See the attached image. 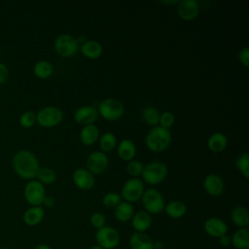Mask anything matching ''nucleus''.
Returning a JSON list of instances; mask_svg holds the SVG:
<instances>
[{
  "label": "nucleus",
  "mask_w": 249,
  "mask_h": 249,
  "mask_svg": "<svg viewBox=\"0 0 249 249\" xmlns=\"http://www.w3.org/2000/svg\"><path fill=\"white\" fill-rule=\"evenodd\" d=\"M231 246L235 249H248L249 248V229H237L231 236Z\"/></svg>",
  "instance_id": "bb28decb"
},
{
  "label": "nucleus",
  "mask_w": 249,
  "mask_h": 249,
  "mask_svg": "<svg viewBox=\"0 0 249 249\" xmlns=\"http://www.w3.org/2000/svg\"><path fill=\"white\" fill-rule=\"evenodd\" d=\"M33 249H52V247L47 243H40L37 244Z\"/></svg>",
  "instance_id": "37998d69"
},
{
  "label": "nucleus",
  "mask_w": 249,
  "mask_h": 249,
  "mask_svg": "<svg viewBox=\"0 0 249 249\" xmlns=\"http://www.w3.org/2000/svg\"><path fill=\"white\" fill-rule=\"evenodd\" d=\"M172 135L169 129L163 128L160 125L153 126L145 137V144L152 152L164 151L170 145Z\"/></svg>",
  "instance_id": "f03ea898"
},
{
  "label": "nucleus",
  "mask_w": 249,
  "mask_h": 249,
  "mask_svg": "<svg viewBox=\"0 0 249 249\" xmlns=\"http://www.w3.org/2000/svg\"><path fill=\"white\" fill-rule=\"evenodd\" d=\"M144 183L139 178L131 177L127 179L122 187L121 196L126 202L133 203L141 199L144 193Z\"/></svg>",
  "instance_id": "1a4fd4ad"
},
{
  "label": "nucleus",
  "mask_w": 249,
  "mask_h": 249,
  "mask_svg": "<svg viewBox=\"0 0 249 249\" xmlns=\"http://www.w3.org/2000/svg\"><path fill=\"white\" fill-rule=\"evenodd\" d=\"M45 217V210L42 206H31L27 208L22 216L23 222L29 227L39 225Z\"/></svg>",
  "instance_id": "6ab92c4d"
},
{
  "label": "nucleus",
  "mask_w": 249,
  "mask_h": 249,
  "mask_svg": "<svg viewBox=\"0 0 249 249\" xmlns=\"http://www.w3.org/2000/svg\"><path fill=\"white\" fill-rule=\"evenodd\" d=\"M80 140L84 145L89 146L99 139V128L95 124H88L82 126L80 130Z\"/></svg>",
  "instance_id": "4be33fe9"
},
{
  "label": "nucleus",
  "mask_w": 249,
  "mask_h": 249,
  "mask_svg": "<svg viewBox=\"0 0 249 249\" xmlns=\"http://www.w3.org/2000/svg\"><path fill=\"white\" fill-rule=\"evenodd\" d=\"M238 60L239 62L245 66V67H248L249 66V49L247 47H244L242 48L239 52H238Z\"/></svg>",
  "instance_id": "4c0bfd02"
},
{
  "label": "nucleus",
  "mask_w": 249,
  "mask_h": 249,
  "mask_svg": "<svg viewBox=\"0 0 249 249\" xmlns=\"http://www.w3.org/2000/svg\"><path fill=\"white\" fill-rule=\"evenodd\" d=\"M33 73L39 79H48L53 73V66L48 60H39L33 67Z\"/></svg>",
  "instance_id": "cd10ccee"
},
{
  "label": "nucleus",
  "mask_w": 249,
  "mask_h": 249,
  "mask_svg": "<svg viewBox=\"0 0 249 249\" xmlns=\"http://www.w3.org/2000/svg\"><path fill=\"white\" fill-rule=\"evenodd\" d=\"M131 226L136 232H146L152 226L151 214L145 210L134 212L131 218Z\"/></svg>",
  "instance_id": "f3484780"
},
{
  "label": "nucleus",
  "mask_w": 249,
  "mask_h": 249,
  "mask_svg": "<svg viewBox=\"0 0 249 249\" xmlns=\"http://www.w3.org/2000/svg\"><path fill=\"white\" fill-rule=\"evenodd\" d=\"M8 77H9V70L7 66L4 63L0 62V85L4 84L7 81Z\"/></svg>",
  "instance_id": "58836bf2"
},
{
  "label": "nucleus",
  "mask_w": 249,
  "mask_h": 249,
  "mask_svg": "<svg viewBox=\"0 0 249 249\" xmlns=\"http://www.w3.org/2000/svg\"><path fill=\"white\" fill-rule=\"evenodd\" d=\"M208 149L213 153H220L228 146V137L223 132L212 133L207 140Z\"/></svg>",
  "instance_id": "393cba45"
},
{
  "label": "nucleus",
  "mask_w": 249,
  "mask_h": 249,
  "mask_svg": "<svg viewBox=\"0 0 249 249\" xmlns=\"http://www.w3.org/2000/svg\"><path fill=\"white\" fill-rule=\"evenodd\" d=\"M163 210L168 217L172 219H180L184 217L187 213V205L185 204V202L175 199L165 204Z\"/></svg>",
  "instance_id": "a878e982"
},
{
  "label": "nucleus",
  "mask_w": 249,
  "mask_h": 249,
  "mask_svg": "<svg viewBox=\"0 0 249 249\" xmlns=\"http://www.w3.org/2000/svg\"><path fill=\"white\" fill-rule=\"evenodd\" d=\"M98 115L107 121H116L124 114V105L123 102L114 97L103 99L97 108Z\"/></svg>",
  "instance_id": "20e7f679"
},
{
  "label": "nucleus",
  "mask_w": 249,
  "mask_h": 249,
  "mask_svg": "<svg viewBox=\"0 0 249 249\" xmlns=\"http://www.w3.org/2000/svg\"><path fill=\"white\" fill-rule=\"evenodd\" d=\"M95 241L103 249H115L121 242V235L114 227L105 226L96 231Z\"/></svg>",
  "instance_id": "6e6552de"
},
{
  "label": "nucleus",
  "mask_w": 249,
  "mask_h": 249,
  "mask_svg": "<svg viewBox=\"0 0 249 249\" xmlns=\"http://www.w3.org/2000/svg\"><path fill=\"white\" fill-rule=\"evenodd\" d=\"M203 188L205 192L212 196H219L223 194L225 183L221 176L215 173H210L203 180Z\"/></svg>",
  "instance_id": "2eb2a0df"
},
{
  "label": "nucleus",
  "mask_w": 249,
  "mask_h": 249,
  "mask_svg": "<svg viewBox=\"0 0 249 249\" xmlns=\"http://www.w3.org/2000/svg\"><path fill=\"white\" fill-rule=\"evenodd\" d=\"M70 249H77V248H70Z\"/></svg>",
  "instance_id": "de8ad7c7"
},
{
  "label": "nucleus",
  "mask_w": 249,
  "mask_h": 249,
  "mask_svg": "<svg viewBox=\"0 0 249 249\" xmlns=\"http://www.w3.org/2000/svg\"><path fill=\"white\" fill-rule=\"evenodd\" d=\"M36 120L38 124L43 127H54L62 122L63 113L56 106H47L38 111Z\"/></svg>",
  "instance_id": "0eeeda50"
},
{
  "label": "nucleus",
  "mask_w": 249,
  "mask_h": 249,
  "mask_svg": "<svg viewBox=\"0 0 249 249\" xmlns=\"http://www.w3.org/2000/svg\"><path fill=\"white\" fill-rule=\"evenodd\" d=\"M160 113L153 106H146L141 111V118L149 125L156 126L159 124Z\"/></svg>",
  "instance_id": "c85d7f7f"
},
{
  "label": "nucleus",
  "mask_w": 249,
  "mask_h": 249,
  "mask_svg": "<svg viewBox=\"0 0 249 249\" xmlns=\"http://www.w3.org/2000/svg\"><path fill=\"white\" fill-rule=\"evenodd\" d=\"M154 240L147 232L134 231L128 239L130 249H153Z\"/></svg>",
  "instance_id": "a211bd4d"
},
{
  "label": "nucleus",
  "mask_w": 249,
  "mask_h": 249,
  "mask_svg": "<svg viewBox=\"0 0 249 249\" xmlns=\"http://www.w3.org/2000/svg\"><path fill=\"white\" fill-rule=\"evenodd\" d=\"M153 249H164V243L160 240H156L153 242Z\"/></svg>",
  "instance_id": "79ce46f5"
},
{
  "label": "nucleus",
  "mask_w": 249,
  "mask_h": 249,
  "mask_svg": "<svg viewBox=\"0 0 249 249\" xmlns=\"http://www.w3.org/2000/svg\"><path fill=\"white\" fill-rule=\"evenodd\" d=\"M89 223L97 231L106 226V217L101 212H93L89 217Z\"/></svg>",
  "instance_id": "e433bc0d"
},
{
  "label": "nucleus",
  "mask_w": 249,
  "mask_h": 249,
  "mask_svg": "<svg viewBox=\"0 0 249 249\" xmlns=\"http://www.w3.org/2000/svg\"><path fill=\"white\" fill-rule=\"evenodd\" d=\"M81 53L84 56L94 59L102 54L103 48L102 45L96 40H87L80 46Z\"/></svg>",
  "instance_id": "412c9836"
},
{
  "label": "nucleus",
  "mask_w": 249,
  "mask_h": 249,
  "mask_svg": "<svg viewBox=\"0 0 249 249\" xmlns=\"http://www.w3.org/2000/svg\"><path fill=\"white\" fill-rule=\"evenodd\" d=\"M43 204H45L47 207L51 208L53 207L54 204H55V199L53 196H46L44 201H43Z\"/></svg>",
  "instance_id": "a19ab883"
},
{
  "label": "nucleus",
  "mask_w": 249,
  "mask_h": 249,
  "mask_svg": "<svg viewBox=\"0 0 249 249\" xmlns=\"http://www.w3.org/2000/svg\"><path fill=\"white\" fill-rule=\"evenodd\" d=\"M72 180L75 186L83 191H89L94 187L95 180L94 176L91 172H89L87 168L80 167L77 168L72 175Z\"/></svg>",
  "instance_id": "f8f14e48"
},
{
  "label": "nucleus",
  "mask_w": 249,
  "mask_h": 249,
  "mask_svg": "<svg viewBox=\"0 0 249 249\" xmlns=\"http://www.w3.org/2000/svg\"><path fill=\"white\" fill-rule=\"evenodd\" d=\"M235 166L238 171L245 177H249V154L242 153L235 160Z\"/></svg>",
  "instance_id": "2f4dec72"
},
{
  "label": "nucleus",
  "mask_w": 249,
  "mask_h": 249,
  "mask_svg": "<svg viewBox=\"0 0 249 249\" xmlns=\"http://www.w3.org/2000/svg\"><path fill=\"white\" fill-rule=\"evenodd\" d=\"M36 123V113L33 111H25L19 117V124L24 128H30Z\"/></svg>",
  "instance_id": "72a5a7b5"
},
{
  "label": "nucleus",
  "mask_w": 249,
  "mask_h": 249,
  "mask_svg": "<svg viewBox=\"0 0 249 249\" xmlns=\"http://www.w3.org/2000/svg\"><path fill=\"white\" fill-rule=\"evenodd\" d=\"M86 165L87 169L93 175L101 174L107 169L109 165V159L105 153L101 151H94L88 156Z\"/></svg>",
  "instance_id": "9b49d317"
},
{
  "label": "nucleus",
  "mask_w": 249,
  "mask_h": 249,
  "mask_svg": "<svg viewBox=\"0 0 249 249\" xmlns=\"http://www.w3.org/2000/svg\"><path fill=\"white\" fill-rule=\"evenodd\" d=\"M53 47L55 52L63 57H70L76 54L80 49L79 41L70 34H60L54 39Z\"/></svg>",
  "instance_id": "423d86ee"
},
{
  "label": "nucleus",
  "mask_w": 249,
  "mask_h": 249,
  "mask_svg": "<svg viewBox=\"0 0 249 249\" xmlns=\"http://www.w3.org/2000/svg\"><path fill=\"white\" fill-rule=\"evenodd\" d=\"M177 13L181 18L192 20L199 13V3L196 0H182L178 2Z\"/></svg>",
  "instance_id": "dca6fc26"
},
{
  "label": "nucleus",
  "mask_w": 249,
  "mask_h": 249,
  "mask_svg": "<svg viewBox=\"0 0 249 249\" xmlns=\"http://www.w3.org/2000/svg\"><path fill=\"white\" fill-rule=\"evenodd\" d=\"M117 152L119 157L125 161L133 160L136 155V146L134 142L128 138L121 140L117 147Z\"/></svg>",
  "instance_id": "aec40b11"
},
{
  "label": "nucleus",
  "mask_w": 249,
  "mask_h": 249,
  "mask_svg": "<svg viewBox=\"0 0 249 249\" xmlns=\"http://www.w3.org/2000/svg\"><path fill=\"white\" fill-rule=\"evenodd\" d=\"M204 231L213 238H219L220 236L227 234L228 225L227 223L218 217H210L205 220L203 224Z\"/></svg>",
  "instance_id": "ddd939ff"
},
{
  "label": "nucleus",
  "mask_w": 249,
  "mask_h": 249,
  "mask_svg": "<svg viewBox=\"0 0 249 249\" xmlns=\"http://www.w3.org/2000/svg\"><path fill=\"white\" fill-rule=\"evenodd\" d=\"M97 108L91 105H85L79 107L74 113V120L82 126L92 124L98 118Z\"/></svg>",
  "instance_id": "4468645a"
},
{
  "label": "nucleus",
  "mask_w": 249,
  "mask_h": 249,
  "mask_svg": "<svg viewBox=\"0 0 249 249\" xmlns=\"http://www.w3.org/2000/svg\"><path fill=\"white\" fill-rule=\"evenodd\" d=\"M23 196L31 206H41L46 197V189L38 180H30L24 187Z\"/></svg>",
  "instance_id": "9d476101"
},
{
  "label": "nucleus",
  "mask_w": 249,
  "mask_h": 249,
  "mask_svg": "<svg viewBox=\"0 0 249 249\" xmlns=\"http://www.w3.org/2000/svg\"><path fill=\"white\" fill-rule=\"evenodd\" d=\"M0 55H1V48H0Z\"/></svg>",
  "instance_id": "49530a36"
},
{
  "label": "nucleus",
  "mask_w": 249,
  "mask_h": 249,
  "mask_svg": "<svg viewBox=\"0 0 249 249\" xmlns=\"http://www.w3.org/2000/svg\"><path fill=\"white\" fill-rule=\"evenodd\" d=\"M0 249H10V248H8V247H1Z\"/></svg>",
  "instance_id": "a18cd8bd"
},
{
  "label": "nucleus",
  "mask_w": 249,
  "mask_h": 249,
  "mask_svg": "<svg viewBox=\"0 0 249 249\" xmlns=\"http://www.w3.org/2000/svg\"><path fill=\"white\" fill-rule=\"evenodd\" d=\"M38 181L40 183L44 184H53L56 180V173L53 168L50 167H40L37 175H36Z\"/></svg>",
  "instance_id": "7c9ffc66"
},
{
  "label": "nucleus",
  "mask_w": 249,
  "mask_h": 249,
  "mask_svg": "<svg viewBox=\"0 0 249 249\" xmlns=\"http://www.w3.org/2000/svg\"><path fill=\"white\" fill-rule=\"evenodd\" d=\"M167 172L168 169L164 162L160 160H154L144 165L141 176L144 182H146L147 184L158 185L166 178Z\"/></svg>",
  "instance_id": "7ed1b4c3"
},
{
  "label": "nucleus",
  "mask_w": 249,
  "mask_h": 249,
  "mask_svg": "<svg viewBox=\"0 0 249 249\" xmlns=\"http://www.w3.org/2000/svg\"><path fill=\"white\" fill-rule=\"evenodd\" d=\"M231 220L238 228H248L249 212L245 206H235L231 211Z\"/></svg>",
  "instance_id": "5701e85b"
},
{
  "label": "nucleus",
  "mask_w": 249,
  "mask_h": 249,
  "mask_svg": "<svg viewBox=\"0 0 249 249\" xmlns=\"http://www.w3.org/2000/svg\"><path fill=\"white\" fill-rule=\"evenodd\" d=\"M134 214V208L131 203L126 201H121L115 208H114V216L116 220L121 223H126L131 220Z\"/></svg>",
  "instance_id": "b1692460"
},
{
  "label": "nucleus",
  "mask_w": 249,
  "mask_h": 249,
  "mask_svg": "<svg viewBox=\"0 0 249 249\" xmlns=\"http://www.w3.org/2000/svg\"><path fill=\"white\" fill-rule=\"evenodd\" d=\"M144 210L149 214H160L163 211L165 201L162 194L154 188L145 190L141 197Z\"/></svg>",
  "instance_id": "39448f33"
},
{
  "label": "nucleus",
  "mask_w": 249,
  "mask_h": 249,
  "mask_svg": "<svg viewBox=\"0 0 249 249\" xmlns=\"http://www.w3.org/2000/svg\"><path fill=\"white\" fill-rule=\"evenodd\" d=\"M122 201V196L120 194L109 192L105 194L102 197V203L108 208H115Z\"/></svg>",
  "instance_id": "473e14b6"
},
{
  "label": "nucleus",
  "mask_w": 249,
  "mask_h": 249,
  "mask_svg": "<svg viewBox=\"0 0 249 249\" xmlns=\"http://www.w3.org/2000/svg\"><path fill=\"white\" fill-rule=\"evenodd\" d=\"M12 165L15 172L22 179L32 180L36 177L40 163L37 157L30 151L19 150L12 159Z\"/></svg>",
  "instance_id": "f257e3e1"
},
{
  "label": "nucleus",
  "mask_w": 249,
  "mask_h": 249,
  "mask_svg": "<svg viewBox=\"0 0 249 249\" xmlns=\"http://www.w3.org/2000/svg\"><path fill=\"white\" fill-rule=\"evenodd\" d=\"M219 243L222 247H229L231 245V236H229L228 234H224L222 236H220L218 238Z\"/></svg>",
  "instance_id": "ea45409f"
},
{
  "label": "nucleus",
  "mask_w": 249,
  "mask_h": 249,
  "mask_svg": "<svg viewBox=\"0 0 249 249\" xmlns=\"http://www.w3.org/2000/svg\"><path fill=\"white\" fill-rule=\"evenodd\" d=\"M99 146L101 148V152H110L117 146V137L113 132L107 131L104 132L101 136H99Z\"/></svg>",
  "instance_id": "c756f323"
},
{
  "label": "nucleus",
  "mask_w": 249,
  "mask_h": 249,
  "mask_svg": "<svg viewBox=\"0 0 249 249\" xmlns=\"http://www.w3.org/2000/svg\"><path fill=\"white\" fill-rule=\"evenodd\" d=\"M175 122V116L172 112L170 111H164L160 115V121H159V125L168 129L170 126L173 125Z\"/></svg>",
  "instance_id": "c9c22d12"
},
{
  "label": "nucleus",
  "mask_w": 249,
  "mask_h": 249,
  "mask_svg": "<svg viewBox=\"0 0 249 249\" xmlns=\"http://www.w3.org/2000/svg\"><path fill=\"white\" fill-rule=\"evenodd\" d=\"M88 249H103V248H101L99 245H97V244H93V245H91V246H89Z\"/></svg>",
  "instance_id": "c03bdc74"
},
{
  "label": "nucleus",
  "mask_w": 249,
  "mask_h": 249,
  "mask_svg": "<svg viewBox=\"0 0 249 249\" xmlns=\"http://www.w3.org/2000/svg\"><path fill=\"white\" fill-rule=\"evenodd\" d=\"M143 168H144V164L137 160H131L127 161L126 171L129 175H131L134 178H138V176L142 174Z\"/></svg>",
  "instance_id": "f704fd0d"
}]
</instances>
